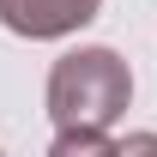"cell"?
<instances>
[{
	"label": "cell",
	"mask_w": 157,
	"mask_h": 157,
	"mask_svg": "<svg viewBox=\"0 0 157 157\" xmlns=\"http://www.w3.org/2000/svg\"><path fill=\"white\" fill-rule=\"evenodd\" d=\"M6 6V24L12 30H60V24H73V18H91V6L97 0H0Z\"/></svg>",
	"instance_id": "cell-2"
},
{
	"label": "cell",
	"mask_w": 157,
	"mask_h": 157,
	"mask_svg": "<svg viewBox=\"0 0 157 157\" xmlns=\"http://www.w3.org/2000/svg\"><path fill=\"white\" fill-rule=\"evenodd\" d=\"M73 91L91 103V121H109L127 97V78H121L115 55H73L55 78V97H73Z\"/></svg>",
	"instance_id": "cell-1"
}]
</instances>
